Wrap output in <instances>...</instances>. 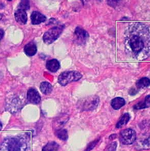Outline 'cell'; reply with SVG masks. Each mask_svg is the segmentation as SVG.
Here are the masks:
<instances>
[{
	"label": "cell",
	"instance_id": "cell-13",
	"mask_svg": "<svg viewBox=\"0 0 150 151\" xmlns=\"http://www.w3.org/2000/svg\"><path fill=\"white\" fill-rule=\"evenodd\" d=\"M125 104V101L122 97H116L111 101L112 108L115 110H118L123 107Z\"/></svg>",
	"mask_w": 150,
	"mask_h": 151
},
{
	"label": "cell",
	"instance_id": "cell-20",
	"mask_svg": "<svg viewBox=\"0 0 150 151\" xmlns=\"http://www.w3.org/2000/svg\"><path fill=\"white\" fill-rule=\"evenodd\" d=\"M18 9L24 10L25 11L30 9V2L28 1H22L18 6Z\"/></svg>",
	"mask_w": 150,
	"mask_h": 151
},
{
	"label": "cell",
	"instance_id": "cell-18",
	"mask_svg": "<svg viewBox=\"0 0 150 151\" xmlns=\"http://www.w3.org/2000/svg\"><path fill=\"white\" fill-rule=\"evenodd\" d=\"M150 80L148 78H142L138 80L136 82V87L139 89H143L148 88L149 86Z\"/></svg>",
	"mask_w": 150,
	"mask_h": 151
},
{
	"label": "cell",
	"instance_id": "cell-15",
	"mask_svg": "<svg viewBox=\"0 0 150 151\" xmlns=\"http://www.w3.org/2000/svg\"><path fill=\"white\" fill-rule=\"evenodd\" d=\"M59 149V145L54 141H50L45 145L42 149V151H58Z\"/></svg>",
	"mask_w": 150,
	"mask_h": 151
},
{
	"label": "cell",
	"instance_id": "cell-24",
	"mask_svg": "<svg viewBox=\"0 0 150 151\" xmlns=\"http://www.w3.org/2000/svg\"><path fill=\"white\" fill-rule=\"evenodd\" d=\"M5 7V5L3 4L2 1H0V9H3Z\"/></svg>",
	"mask_w": 150,
	"mask_h": 151
},
{
	"label": "cell",
	"instance_id": "cell-2",
	"mask_svg": "<svg viewBox=\"0 0 150 151\" xmlns=\"http://www.w3.org/2000/svg\"><path fill=\"white\" fill-rule=\"evenodd\" d=\"M127 44L134 55L140 54L143 51L147 44V36H143L142 32L136 31L132 32L126 39Z\"/></svg>",
	"mask_w": 150,
	"mask_h": 151
},
{
	"label": "cell",
	"instance_id": "cell-1",
	"mask_svg": "<svg viewBox=\"0 0 150 151\" xmlns=\"http://www.w3.org/2000/svg\"><path fill=\"white\" fill-rule=\"evenodd\" d=\"M0 151H30V142L23 135L7 137L0 145Z\"/></svg>",
	"mask_w": 150,
	"mask_h": 151
},
{
	"label": "cell",
	"instance_id": "cell-14",
	"mask_svg": "<svg viewBox=\"0 0 150 151\" xmlns=\"http://www.w3.org/2000/svg\"><path fill=\"white\" fill-rule=\"evenodd\" d=\"M149 97L150 95H148L143 101H140L138 103H137L136 105L134 106V109L135 110H140V109H144L146 108H148L149 106Z\"/></svg>",
	"mask_w": 150,
	"mask_h": 151
},
{
	"label": "cell",
	"instance_id": "cell-12",
	"mask_svg": "<svg viewBox=\"0 0 150 151\" xmlns=\"http://www.w3.org/2000/svg\"><path fill=\"white\" fill-rule=\"evenodd\" d=\"M46 67L49 71L56 72L60 68V63L56 59H51L47 61Z\"/></svg>",
	"mask_w": 150,
	"mask_h": 151
},
{
	"label": "cell",
	"instance_id": "cell-3",
	"mask_svg": "<svg viewBox=\"0 0 150 151\" xmlns=\"http://www.w3.org/2000/svg\"><path fill=\"white\" fill-rule=\"evenodd\" d=\"M82 78V75L77 71H67L60 74L58 78V82L61 86H66L73 82L79 80Z\"/></svg>",
	"mask_w": 150,
	"mask_h": 151
},
{
	"label": "cell",
	"instance_id": "cell-9",
	"mask_svg": "<svg viewBox=\"0 0 150 151\" xmlns=\"http://www.w3.org/2000/svg\"><path fill=\"white\" fill-rule=\"evenodd\" d=\"M14 17L16 22L21 24H26L28 17L26 11H25L21 9L17 8L16 11L14 13Z\"/></svg>",
	"mask_w": 150,
	"mask_h": 151
},
{
	"label": "cell",
	"instance_id": "cell-4",
	"mask_svg": "<svg viewBox=\"0 0 150 151\" xmlns=\"http://www.w3.org/2000/svg\"><path fill=\"white\" fill-rule=\"evenodd\" d=\"M64 28V25L56 26V27L51 28L43 35V41L47 44H51L53 43L61 35Z\"/></svg>",
	"mask_w": 150,
	"mask_h": 151
},
{
	"label": "cell",
	"instance_id": "cell-26",
	"mask_svg": "<svg viewBox=\"0 0 150 151\" xmlns=\"http://www.w3.org/2000/svg\"><path fill=\"white\" fill-rule=\"evenodd\" d=\"M2 17H3V14H0V20H1V19H2Z\"/></svg>",
	"mask_w": 150,
	"mask_h": 151
},
{
	"label": "cell",
	"instance_id": "cell-7",
	"mask_svg": "<svg viewBox=\"0 0 150 151\" xmlns=\"http://www.w3.org/2000/svg\"><path fill=\"white\" fill-rule=\"evenodd\" d=\"M76 41L79 43H84L89 37V34L86 30L81 27H77L74 32Z\"/></svg>",
	"mask_w": 150,
	"mask_h": 151
},
{
	"label": "cell",
	"instance_id": "cell-19",
	"mask_svg": "<svg viewBox=\"0 0 150 151\" xmlns=\"http://www.w3.org/2000/svg\"><path fill=\"white\" fill-rule=\"evenodd\" d=\"M55 135L58 138H59L60 140L67 141L68 138V131L65 129H60L56 131Z\"/></svg>",
	"mask_w": 150,
	"mask_h": 151
},
{
	"label": "cell",
	"instance_id": "cell-16",
	"mask_svg": "<svg viewBox=\"0 0 150 151\" xmlns=\"http://www.w3.org/2000/svg\"><path fill=\"white\" fill-rule=\"evenodd\" d=\"M40 89L43 94L49 95L53 91V86L50 83L44 82H42L40 85Z\"/></svg>",
	"mask_w": 150,
	"mask_h": 151
},
{
	"label": "cell",
	"instance_id": "cell-10",
	"mask_svg": "<svg viewBox=\"0 0 150 151\" xmlns=\"http://www.w3.org/2000/svg\"><path fill=\"white\" fill-rule=\"evenodd\" d=\"M46 17L38 11H34L31 14V21L33 24H39L46 21Z\"/></svg>",
	"mask_w": 150,
	"mask_h": 151
},
{
	"label": "cell",
	"instance_id": "cell-8",
	"mask_svg": "<svg viewBox=\"0 0 150 151\" xmlns=\"http://www.w3.org/2000/svg\"><path fill=\"white\" fill-rule=\"evenodd\" d=\"M27 99L32 104H38L41 101V97L36 89L30 88L27 93Z\"/></svg>",
	"mask_w": 150,
	"mask_h": 151
},
{
	"label": "cell",
	"instance_id": "cell-23",
	"mask_svg": "<svg viewBox=\"0 0 150 151\" xmlns=\"http://www.w3.org/2000/svg\"><path fill=\"white\" fill-rule=\"evenodd\" d=\"M4 34H5V32H4V30H2V29L0 28V40H1L3 37H4Z\"/></svg>",
	"mask_w": 150,
	"mask_h": 151
},
{
	"label": "cell",
	"instance_id": "cell-11",
	"mask_svg": "<svg viewBox=\"0 0 150 151\" xmlns=\"http://www.w3.org/2000/svg\"><path fill=\"white\" fill-rule=\"evenodd\" d=\"M24 52L28 56H34L37 53V46L36 43L31 42L24 46Z\"/></svg>",
	"mask_w": 150,
	"mask_h": 151
},
{
	"label": "cell",
	"instance_id": "cell-21",
	"mask_svg": "<svg viewBox=\"0 0 150 151\" xmlns=\"http://www.w3.org/2000/svg\"><path fill=\"white\" fill-rule=\"evenodd\" d=\"M99 139H97V140H95V141L92 142V143L87 147V148H86V149L85 151H90V150H91L92 149H93V148H94L95 146H96L97 143L99 142Z\"/></svg>",
	"mask_w": 150,
	"mask_h": 151
},
{
	"label": "cell",
	"instance_id": "cell-25",
	"mask_svg": "<svg viewBox=\"0 0 150 151\" xmlns=\"http://www.w3.org/2000/svg\"><path fill=\"white\" fill-rule=\"evenodd\" d=\"M2 129V124L1 122H0V130H1Z\"/></svg>",
	"mask_w": 150,
	"mask_h": 151
},
{
	"label": "cell",
	"instance_id": "cell-22",
	"mask_svg": "<svg viewBox=\"0 0 150 151\" xmlns=\"http://www.w3.org/2000/svg\"><path fill=\"white\" fill-rule=\"evenodd\" d=\"M116 146H117L116 143H115V142L114 143H112L108 147L106 151H115V150H116Z\"/></svg>",
	"mask_w": 150,
	"mask_h": 151
},
{
	"label": "cell",
	"instance_id": "cell-6",
	"mask_svg": "<svg viewBox=\"0 0 150 151\" xmlns=\"http://www.w3.org/2000/svg\"><path fill=\"white\" fill-rule=\"evenodd\" d=\"M119 139L123 145L133 144L136 139V132L131 128L124 129L120 133Z\"/></svg>",
	"mask_w": 150,
	"mask_h": 151
},
{
	"label": "cell",
	"instance_id": "cell-17",
	"mask_svg": "<svg viewBox=\"0 0 150 151\" xmlns=\"http://www.w3.org/2000/svg\"><path fill=\"white\" fill-rule=\"evenodd\" d=\"M130 118H131V116H130L129 113H125V114H124L121 118L120 119L119 121L118 122L116 125L117 128H121V127H123L125 125H126L129 122Z\"/></svg>",
	"mask_w": 150,
	"mask_h": 151
},
{
	"label": "cell",
	"instance_id": "cell-5",
	"mask_svg": "<svg viewBox=\"0 0 150 151\" xmlns=\"http://www.w3.org/2000/svg\"><path fill=\"white\" fill-rule=\"evenodd\" d=\"M100 103V99L96 95H91L85 98L79 104L81 109L85 111H91L97 108Z\"/></svg>",
	"mask_w": 150,
	"mask_h": 151
}]
</instances>
